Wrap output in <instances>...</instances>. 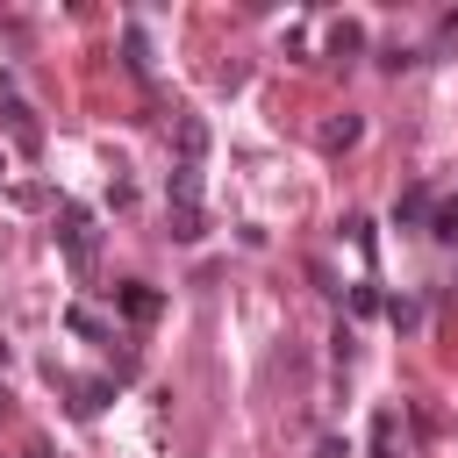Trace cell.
<instances>
[{
    "instance_id": "1",
    "label": "cell",
    "mask_w": 458,
    "mask_h": 458,
    "mask_svg": "<svg viewBox=\"0 0 458 458\" xmlns=\"http://www.w3.org/2000/svg\"><path fill=\"white\" fill-rule=\"evenodd\" d=\"M57 236H64L72 265L86 272V265H93V215H86V208H64V229H57Z\"/></svg>"
},
{
    "instance_id": "8",
    "label": "cell",
    "mask_w": 458,
    "mask_h": 458,
    "mask_svg": "<svg viewBox=\"0 0 458 458\" xmlns=\"http://www.w3.org/2000/svg\"><path fill=\"white\" fill-rule=\"evenodd\" d=\"M358 43H365V36H358V21H344V29L329 36V50H336V57H344V50H358Z\"/></svg>"
},
{
    "instance_id": "2",
    "label": "cell",
    "mask_w": 458,
    "mask_h": 458,
    "mask_svg": "<svg viewBox=\"0 0 458 458\" xmlns=\"http://www.w3.org/2000/svg\"><path fill=\"white\" fill-rule=\"evenodd\" d=\"M0 122L14 129V143H21V150H36V122H29V100H21L7 79H0Z\"/></svg>"
},
{
    "instance_id": "10",
    "label": "cell",
    "mask_w": 458,
    "mask_h": 458,
    "mask_svg": "<svg viewBox=\"0 0 458 458\" xmlns=\"http://www.w3.org/2000/svg\"><path fill=\"white\" fill-rule=\"evenodd\" d=\"M0 372H7V344H0Z\"/></svg>"
},
{
    "instance_id": "3",
    "label": "cell",
    "mask_w": 458,
    "mask_h": 458,
    "mask_svg": "<svg viewBox=\"0 0 458 458\" xmlns=\"http://www.w3.org/2000/svg\"><path fill=\"white\" fill-rule=\"evenodd\" d=\"M358 129H365L358 114H336V122H322V136H315V143H322V150H351V143H358Z\"/></svg>"
},
{
    "instance_id": "5",
    "label": "cell",
    "mask_w": 458,
    "mask_h": 458,
    "mask_svg": "<svg viewBox=\"0 0 458 458\" xmlns=\"http://www.w3.org/2000/svg\"><path fill=\"white\" fill-rule=\"evenodd\" d=\"M422 215H437V193H429V186H408L401 208H394V222H422Z\"/></svg>"
},
{
    "instance_id": "7",
    "label": "cell",
    "mask_w": 458,
    "mask_h": 458,
    "mask_svg": "<svg viewBox=\"0 0 458 458\" xmlns=\"http://www.w3.org/2000/svg\"><path fill=\"white\" fill-rule=\"evenodd\" d=\"M429 236H437V243H458V193H444V200H437V215H429Z\"/></svg>"
},
{
    "instance_id": "4",
    "label": "cell",
    "mask_w": 458,
    "mask_h": 458,
    "mask_svg": "<svg viewBox=\"0 0 458 458\" xmlns=\"http://www.w3.org/2000/svg\"><path fill=\"white\" fill-rule=\"evenodd\" d=\"M165 193L179 200V215H193V200H200V179H193V165H172V179H165Z\"/></svg>"
},
{
    "instance_id": "9",
    "label": "cell",
    "mask_w": 458,
    "mask_h": 458,
    "mask_svg": "<svg viewBox=\"0 0 458 458\" xmlns=\"http://www.w3.org/2000/svg\"><path fill=\"white\" fill-rule=\"evenodd\" d=\"M386 315H394L401 329H415V322H422V308H415V301H386Z\"/></svg>"
},
{
    "instance_id": "6",
    "label": "cell",
    "mask_w": 458,
    "mask_h": 458,
    "mask_svg": "<svg viewBox=\"0 0 458 458\" xmlns=\"http://www.w3.org/2000/svg\"><path fill=\"white\" fill-rule=\"evenodd\" d=\"M114 301H122V315H129V322H150V315H157V293H150V286H122Z\"/></svg>"
}]
</instances>
